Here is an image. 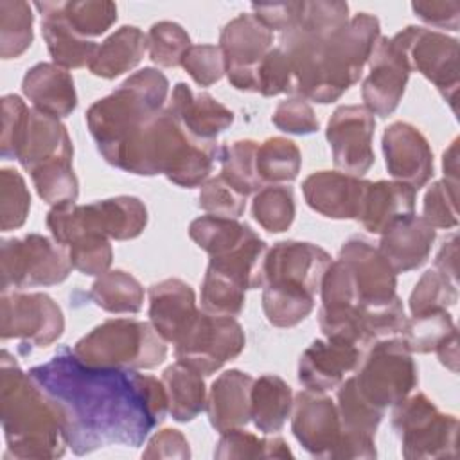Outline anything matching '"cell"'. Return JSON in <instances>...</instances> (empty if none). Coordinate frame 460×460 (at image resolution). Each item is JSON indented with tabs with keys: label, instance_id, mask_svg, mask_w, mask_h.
I'll return each mask as SVG.
<instances>
[{
	"label": "cell",
	"instance_id": "cell-1",
	"mask_svg": "<svg viewBox=\"0 0 460 460\" xmlns=\"http://www.w3.org/2000/svg\"><path fill=\"white\" fill-rule=\"evenodd\" d=\"M29 374L56 404L66 444L79 456L115 444L138 447L167 413L162 379L86 365L66 347Z\"/></svg>",
	"mask_w": 460,
	"mask_h": 460
},
{
	"label": "cell",
	"instance_id": "cell-2",
	"mask_svg": "<svg viewBox=\"0 0 460 460\" xmlns=\"http://www.w3.org/2000/svg\"><path fill=\"white\" fill-rule=\"evenodd\" d=\"M379 36V20L368 13L354 14L332 32L300 18L279 38L293 66L296 95L320 104L338 101L359 81Z\"/></svg>",
	"mask_w": 460,
	"mask_h": 460
},
{
	"label": "cell",
	"instance_id": "cell-3",
	"mask_svg": "<svg viewBox=\"0 0 460 460\" xmlns=\"http://www.w3.org/2000/svg\"><path fill=\"white\" fill-rule=\"evenodd\" d=\"M0 420L7 444L5 458L50 460L66 451L56 404L7 350L0 356Z\"/></svg>",
	"mask_w": 460,
	"mask_h": 460
},
{
	"label": "cell",
	"instance_id": "cell-4",
	"mask_svg": "<svg viewBox=\"0 0 460 460\" xmlns=\"http://www.w3.org/2000/svg\"><path fill=\"white\" fill-rule=\"evenodd\" d=\"M217 158V142L190 135L165 106L128 146L115 167L138 176L164 174L178 187L192 189L207 181Z\"/></svg>",
	"mask_w": 460,
	"mask_h": 460
},
{
	"label": "cell",
	"instance_id": "cell-5",
	"mask_svg": "<svg viewBox=\"0 0 460 460\" xmlns=\"http://www.w3.org/2000/svg\"><path fill=\"white\" fill-rule=\"evenodd\" d=\"M167 93L169 81L164 72L142 68L88 108L86 126L110 165L115 167L126 147L165 108Z\"/></svg>",
	"mask_w": 460,
	"mask_h": 460
},
{
	"label": "cell",
	"instance_id": "cell-6",
	"mask_svg": "<svg viewBox=\"0 0 460 460\" xmlns=\"http://www.w3.org/2000/svg\"><path fill=\"white\" fill-rule=\"evenodd\" d=\"M74 354L86 365L124 370H149L167 358L165 340L151 322L110 318L75 345Z\"/></svg>",
	"mask_w": 460,
	"mask_h": 460
},
{
	"label": "cell",
	"instance_id": "cell-7",
	"mask_svg": "<svg viewBox=\"0 0 460 460\" xmlns=\"http://www.w3.org/2000/svg\"><path fill=\"white\" fill-rule=\"evenodd\" d=\"M47 228L52 237L68 246L86 232L101 234L108 239L128 241L138 237L147 225V208L135 196H115L88 205L65 203L52 207L47 214Z\"/></svg>",
	"mask_w": 460,
	"mask_h": 460
},
{
	"label": "cell",
	"instance_id": "cell-8",
	"mask_svg": "<svg viewBox=\"0 0 460 460\" xmlns=\"http://www.w3.org/2000/svg\"><path fill=\"white\" fill-rule=\"evenodd\" d=\"M392 428L408 460L451 458L456 455L458 419L442 413L424 394H413L394 406Z\"/></svg>",
	"mask_w": 460,
	"mask_h": 460
},
{
	"label": "cell",
	"instance_id": "cell-9",
	"mask_svg": "<svg viewBox=\"0 0 460 460\" xmlns=\"http://www.w3.org/2000/svg\"><path fill=\"white\" fill-rule=\"evenodd\" d=\"M72 271L68 248L54 237L27 234L25 237L2 239L0 286L2 291L36 286H56Z\"/></svg>",
	"mask_w": 460,
	"mask_h": 460
},
{
	"label": "cell",
	"instance_id": "cell-10",
	"mask_svg": "<svg viewBox=\"0 0 460 460\" xmlns=\"http://www.w3.org/2000/svg\"><path fill=\"white\" fill-rule=\"evenodd\" d=\"M359 394L376 408L386 410L406 399L419 383L417 365L401 338L374 341L354 376Z\"/></svg>",
	"mask_w": 460,
	"mask_h": 460
},
{
	"label": "cell",
	"instance_id": "cell-11",
	"mask_svg": "<svg viewBox=\"0 0 460 460\" xmlns=\"http://www.w3.org/2000/svg\"><path fill=\"white\" fill-rule=\"evenodd\" d=\"M392 41L404 54L410 70H417L431 81L456 113L460 86L458 40L440 31L408 25L392 36Z\"/></svg>",
	"mask_w": 460,
	"mask_h": 460
},
{
	"label": "cell",
	"instance_id": "cell-12",
	"mask_svg": "<svg viewBox=\"0 0 460 460\" xmlns=\"http://www.w3.org/2000/svg\"><path fill=\"white\" fill-rule=\"evenodd\" d=\"M244 345L243 325L234 316L208 314L201 309L189 331L174 343V354L176 359L210 376L226 361L235 359Z\"/></svg>",
	"mask_w": 460,
	"mask_h": 460
},
{
	"label": "cell",
	"instance_id": "cell-13",
	"mask_svg": "<svg viewBox=\"0 0 460 460\" xmlns=\"http://www.w3.org/2000/svg\"><path fill=\"white\" fill-rule=\"evenodd\" d=\"M65 331L61 307L47 293L2 291L0 338L22 340L45 349L58 341Z\"/></svg>",
	"mask_w": 460,
	"mask_h": 460
},
{
	"label": "cell",
	"instance_id": "cell-14",
	"mask_svg": "<svg viewBox=\"0 0 460 460\" xmlns=\"http://www.w3.org/2000/svg\"><path fill=\"white\" fill-rule=\"evenodd\" d=\"M219 49L230 84L239 92L257 93V70L273 49V32L253 14L243 13L221 29Z\"/></svg>",
	"mask_w": 460,
	"mask_h": 460
},
{
	"label": "cell",
	"instance_id": "cell-15",
	"mask_svg": "<svg viewBox=\"0 0 460 460\" xmlns=\"http://www.w3.org/2000/svg\"><path fill=\"white\" fill-rule=\"evenodd\" d=\"M331 262V255L313 243L279 241L266 252L262 286L286 288L314 296Z\"/></svg>",
	"mask_w": 460,
	"mask_h": 460
},
{
	"label": "cell",
	"instance_id": "cell-16",
	"mask_svg": "<svg viewBox=\"0 0 460 460\" xmlns=\"http://www.w3.org/2000/svg\"><path fill=\"white\" fill-rule=\"evenodd\" d=\"M322 305L318 323L325 338L350 341L363 350L367 349L361 332V304L350 270L340 261H332L320 284Z\"/></svg>",
	"mask_w": 460,
	"mask_h": 460
},
{
	"label": "cell",
	"instance_id": "cell-17",
	"mask_svg": "<svg viewBox=\"0 0 460 460\" xmlns=\"http://www.w3.org/2000/svg\"><path fill=\"white\" fill-rule=\"evenodd\" d=\"M374 115L359 104L338 106L325 129L332 162L343 172L363 176L374 165Z\"/></svg>",
	"mask_w": 460,
	"mask_h": 460
},
{
	"label": "cell",
	"instance_id": "cell-18",
	"mask_svg": "<svg viewBox=\"0 0 460 460\" xmlns=\"http://www.w3.org/2000/svg\"><path fill=\"white\" fill-rule=\"evenodd\" d=\"M291 431L298 444L316 458H334L341 438L336 402L325 392L300 390L293 397Z\"/></svg>",
	"mask_w": 460,
	"mask_h": 460
},
{
	"label": "cell",
	"instance_id": "cell-19",
	"mask_svg": "<svg viewBox=\"0 0 460 460\" xmlns=\"http://www.w3.org/2000/svg\"><path fill=\"white\" fill-rule=\"evenodd\" d=\"M368 65L370 72L363 79L361 97L372 115L385 119L392 115L402 101L411 70L392 38L385 36H379L376 41Z\"/></svg>",
	"mask_w": 460,
	"mask_h": 460
},
{
	"label": "cell",
	"instance_id": "cell-20",
	"mask_svg": "<svg viewBox=\"0 0 460 460\" xmlns=\"http://www.w3.org/2000/svg\"><path fill=\"white\" fill-rule=\"evenodd\" d=\"M336 408L341 426V438L334 458H376V431L385 415L383 410L370 404L358 390L354 377L338 385Z\"/></svg>",
	"mask_w": 460,
	"mask_h": 460
},
{
	"label": "cell",
	"instance_id": "cell-21",
	"mask_svg": "<svg viewBox=\"0 0 460 460\" xmlns=\"http://www.w3.org/2000/svg\"><path fill=\"white\" fill-rule=\"evenodd\" d=\"M338 259L354 277L361 307L383 305L397 298V273L367 237L352 235L347 239Z\"/></svg>",
	"mask_w": 460,
	"mask_h": 460
},
{
	"label": "cell",
	"instance_id": "cell-22",
	"mask_svg": "<svg viewBox=\"0 0 460 460\" xmlns=\"http://www.w3.org/2000/svg\"><path fill=\"white\" fill-rule=\"evenodd\" d=\"M383 155L388 174L415 190L433 176V151L428 138L408 122H392L383 133Z\"/></svg>",
	"mask_w": 460,
	"mask_h": 460
},
{
	"label": "cell",
	"instance_id": "cell-23",
	"mask_svg": "<svg viewBox=\"0 0 460 460\" xmlns=\"http://www.w3.org/2000/svg\"><path fill=\"white\" fill-rule=\"evenodd\" d=\"M363 349L338 338L314 340L298 359V381L307 390L327 392L336 388L345 374L361 363Z\"/></svg>",
	"mask_w": 460,
	"mask_h": 460
},
{
	"label": "cell",
	"instance_id": "cell-24",
	"mask_svg": "<svg viewBox=\"0 0 460 460\" xmlns=\"http://www.w3.org/2000/svg\"><path fill=\"white\" fill-rule=\"evenodd\" d=\"M368 180L340 171H318L302 183L305 203L331 219H359Z\"/></svg>",
	"mask_w": 460,
	"mask_h": 460
},
{
	"label": "cell",
	"instance_id": "cell-25",
	"mask_svg": "<svg viewBox=\"0 0 460 460\" xmlns=\"http://www.w3.org/2000/svg\"><path fill=\"white\" fill-rule=\"evenodd\" d=\"M58 158H74V146L65 124L36 108H29L14 146V160L31 172Z\"/></svg>",
	"mask_w": 460,
	"mask_h": 460
},
{
	"label": "cell",
	"instance_id": "cell-26",
	"mask_svg": "<svg viewBox=\"0 0 460 460\" xmlns=\"http://www.w3.org/2000/svg\"><path fill=\"white\" fill-rule=\"evenodd\" d=\"M147 295L151 325L165 341L174 345L199 313L194 289L181 279H165L153 284Z\"/></svg>",
	"mask_w": 460,
	"mask_h": 460
},
{
	"label": "cell",
	"instance_id": "cell-27",
	"mask_svg": "<svg viewBox=\"0 0 460 460\" xmlns=\"http://www.w3.org/2000/svg\"><path fill=\"white\" fill-rule=\"evenodd\" d=\"M435 237L437 230L422 216L413 212L381 234L377 250L395 273H408L429 259Z\"/></svg>",
	"mask_w": 460,
	"mask_h": 460
},
{
	"label": "cell",
	"instance_id": "cell-28",
	"mask_svg": "<svg viewBox=\"0 0 460 460\" xmlns=\"http://www.w3.org/2000/svg\"><path fill=\"white\" fill-rule=\"evenodd\" d=\"M253 377L243 370L230 368L216 377L210 385L205 410L210 426L217 433L246 426L252 417V386Z\"/></svg>",
	"mask_w": 460,
	"mask_h": 460
},
{
	"label": "cell",
	"instance_id": "cell-29",
	"mask_svg": "<svg viewBox=\"0 0 460 460\" xmlns=\"http://www.w3.org/2000/svg\"><path fill=\"white\" fill-rule=\"evenodd\" d=\"M167 110L194 137L216 140L234 122V111L210 93H196L189 84L176 83Z\"/></svg>",
	"mask_w": 460,
	"mask_h": 460
},
{
	"label": "cell",
	"instance_id": "cell-30",
	"mask_svg": "<svg viewBox=\"0 0 460 460\" xmlns=\"http://www.w3.org/2000/svg\"><path fill=\"white\" fill-rule=\"evenodd\" d=\"M22 90L32 102V108L56 119L68 117L77 106V93L70 72L54 63L31 66L23 75Z\"/></svg>",
	"mask_w": 460,
	"mask_h": 460
},
{
	"label": "cell",
	"instance_id": "cell-31",
	"mask_svg": "<svg viewBox=\"0 0 460 460\" xmlns=\"http://www.w3.org/2000/svg\"><path fill=\"white\" fill-rule=\"evenodd\" d=\"M417 190L402 181H368L359 219L370 234H383L395 221L413 214Z\"/></svg>",
	"mask_w": 460,
	"mask_h": 460
},
{
	"label": "cell",
	"instance_id": "cell-32",
	"mask_svg": "<svg viewBox=\"0 0 460 460\" xmlns=\"http://www.w3.org/2000/svg\"><path fill=\"white\" fill-rule=\"evenodd\" d=\"M34 7L41 14V34L54 65L65 70L88 66L99 45L74 32L56 11L54 2H36Z\"/></svg>",
	"mask_w": 460,
	"mask_h": 460
},
{
	"label": "cell",
	"instance_id": "cell-33",
	"mask_svg": "<svg viewBox=\"0 0 460 460\" xmlns=\"http://www.w3.org/2000/svg\"><path fill=\"white\" fill-rule=\"evenodd\" d=\"M147 50V34L135 25H122L110 34L88 65L90 72L102 79H115L133 70Z\"/></svg>",
	"mask_w": 460,
	"mask_h": 460
},
{
	"label": "cell",
	"instance_id": "cell-34",
	"mask_svg": "<svg viewBox=\"0 0 460 460\" xmlns=\"http://www.w3.org/2000/svg\"><path fill=\"white\" fill-rule=\"evenodd\" d=\"M162 383L167 395V411L176 422H190L205 410L203 374L190 365L176 359L162 372Z\"/></svg>",
	"mask_w": 460,
	"mask_h": 460
},
{
	"label": "cell",
	"instance_id": "cell-35",
	"mask_svg": "<svg viewBox=\"0 0 460 460\" xmlns=\"http://www.w3.org/2000/svg\"><path fill=\"white\" fill-rule=\"evenodd\" d=\"M293 410L291 386L279 376L264 374L252 386V422L264 433H279Z\"/></svg>",
	"mask_w": 460,
	"mask_h": 460
},
{
	"label": "cell",
	"instance_id": "cell-36",
	"mask_svg": "<svg viewBox=\"0 0 460 460\" xmlns=\"http://www.w3.org/2000/svg\"><path fill=\"white\" fill-rule=\"evenodd\" d=\"M90 296L97 307L113 314H135L144 305L142 284L124 270H108L99 275Z\"/></svg>",
	"mask_w": 460,
	"mask_h": 460
},
{
	"label": "cell",
	"instance_id": "cell-37",
	"mask_svg": "<svg viewBox=\"0 0 460 460\" xmlns=\"http://www.w3.org/2000/svg\"><path fill=\"white\" fill-rule=\"evenodd\" d=\"M253 230L232 217L199 216L189 225L190 239L210 257H221L243 244Z\"/></svg>",
	"mask_w": 460,
	"mask_h": 460
},
{
	"label": "cell",
	"instance_id": "cell-38",
	"mask_svg": "<svg viewBox=\"0 0 460 460\" xmlns=\"http://www.w3.org/2000/svg\"><path fill=\"white\" fill-rule=\"evenodd\" d=\"M257 174L262 185L293 181L302 167L298 146L284 137H270L257 147Z\"/></svg>",
	"mask_w": 460,
	"mask_h": 460
},
{
	"label": "cell",
	"instance_id": "cell-39",
	"mask_svg": "<svg viewBox=\"0 0 460 460\" xmlns=\"http://www.w3.org/2000/svg\"><path fill=\"white\" fill-rule=\"evenodd\" d=\"M257 147L255 140H235L219 147L221 176L244 198L259 192L264 185L257 174Z\"/></svg>",
	"mask_w": 460,
	"mask_h": 460
},
{
	"label": "cell",
	"instance_id": "cell-40",
	"mask_svg": "<svg viewBox=\"0 0 460 460\" xmlns=\"http://www.w3.org/2000/svg\"><path fill=\"white\" fill-rule=\"evenodd\" d=\"M456 331L447 309H433L406 318L401 340L411 354L435 352L437 347Z\"/></svg>",
	"mask_w": 460,
	"mask_h": 460
},
{
	"label": "cell",
	"instance_id": "cell-41",
	"mask_svg": "<svg viewBox=\"0 0 460 460\" xmlns=\"http://www.w3.org/2000/svg\"><path fill=\"white\" fill-rule=\"evenodd\" d=\"M34 14L27 2H0V58L16 59L32 43Z\"/></svg>",
	"mask_w": 460,
	"mask_h": 460
},
{
	"label": "cell",
	"instance_id": "cell-42",
	"mask_svg": "<svg viewBox=\"0 0 460 460\" xmlns=\"http://www.w3.org/2000/svg\"><path fill=\"white\" fill-rule=\"evenodd\" d=\"M214 458H293V453L282 437L259 438L243 428H234L221 433Z\"/></svg>",
	"mask_w": 460,
	"mask_h": 460
},
{
	"label": "cell",
	"instance_id": "cell-43",
	"mask_svg": "<svg viewBox=\"0 0 460 460\" xmlns=\"http://www.w3.org/2000/svg\"><path fill=\"white\" fill-rule=\"evenodd\" d=\"M66 25L81 38L92 40L104 34L117 22V5L106 0L54 2Z\"/></svg>",
	"mask_w": 460,
	"mask_h": 460
},
{
	"label": "cell",
	"instance_id": "cell-44",
	"mask_svg": "<svg viewBox=\"0 0 460 460\" xmlns=\"http://www.w3.org/2000/svg\"><path fill=\"white\" fill-rule=\"evenodd\" d=\"M29 174L38 196L50 207L77 201L79 181L74 172L72 160L58 158L36 167Z\"/></svg>",
	"mask_w": 460,
	"mask_h": 460
},
{
	"label": "cell",
	"instance_id": "cell-45",
	"mask_svg": "<svg viewBox=\"0 0 460 460\" xmlns=\"http://www.w3.org/2000/svg\"><path fill=\"white\" fill-rule=\"evenodd\" d=\"M295 212L293 189L282 183L264 185L252 201L253 219L271 234L286 232L295 219Z\"/></svg>",
	"mask_w": 460,
	"mask_h": 460
},
{
	"label": "cell",
	"instance_id": "cell-46",
	"mask_svg": "<svg viewBox=\"0 0 460 460\" xmlns=\"http://www.w3.org/2000/svg\"><path fill=\"white\" fill-rule=\"evenodd\" d=\"M314 309V296L277 286H262V311L266 320L282 329L304 322Z\"/></svg>",
	"mask_w": 460,
	"mask_h": 460
},
{
	"label": "cell",
	"instance_id": "cell-47",
	"mask_svg": "<svg viewBox=\"0 0 460 460\" xmlns=\"http://www.w3.org/2000/svg\"><path fill=\"white\" fill-rule=\"evenodd\" d=\"M246 289L230 277L207 266L201 284V309L217 316H237L244 307Z\"/></svg>",
	"mask_w": 460,
	"mask_h": 460
},
{
	"label": "cell",
	"instance_id": "cell-48",
	"mask_svg": "<svg viewBox=\"0 0 460 460\" xmlns=\"http://www.w3.org/2000/svg\"><path fill=\"white\" fill-rule=\"evenodd\" d=\"M192 45L187 31L176 22H156L147 32L149 58L158 66H180L185 52Z\"/></svg>",
	"mask_w": 460,
	"mask_h": 460
},
{
	"label": "cell",
	"instance_id": "cell-49",
	"mask_svg": "<svg viewBox=\"0 0 460 460\" xmlns=\"http://www.w3.org/2000/svg\"><path fill=\"white\" fill-rule=\"evenodd\" d=\"M458 300V284L440 273L438 270H428L417 280L408 307L411 314L433 311V309H449Z\"/></svg>",
	"mask_w": 460,
	"mask_h": 460
},
{
	"label": "cell",
	"instance_id": "cell-50",
	"mask_svg": "<svg viewBox=\"0 0 460 460\" xmlns=\"http://www.w3.org/2000/svg\"><path fill=\"white\" fill-rule=\"evenodd\" d=\"M31 210V194L23 176L16 169L0 171V228L2 232L20 228Z\"/></svg>",
	"mask_w": 460,
	"mask_h": 460
},
{
	"label": "cell",
	"instance_id": "cell-51",
	"mask_svg": "<svg viewBox=\"0 0 460 460\" xmlns=\"http://www.w3.org/2000/svg\"><path fill=\"white\" fill-rule=\"evenodd\" d=\"M66 248L72 268L83 275L99 277L106 273L111 266L113 250L110 239L101 234L86 232L75 237Z\"/></svg>",
	"mask_w": 460,
	"mask_h": 460
},
{
	"label": "cell",
	"instance_id": "cell-52",
	"mask_svg": "<svg viewBox=\"0 0 460 460\" xmlns=\"http://www.w3.org/2000/svg\"><path fill=\"white\" fill-rule=\"evenodd\" d=\"M257 93L273 97L280 93L296 95V83L291 61L280 47H273L257 70Z\"/></svg>",
	"mask_w": 460,
	"mask_h": 460
},
{
	"label": "cell",
	"instance_id": "cell-53",
	"mask_svg": "<svg viewBox=\"0 0 460 460\" xmlns=\"http://www.w3.org/2000/svg\"><path fill=\"white\" fill-rule=\"evenodd\" d=\"M458 183L447 180L435 181L424 194L422 217L437 230H449L458 225Z\"/></svg>",
	"mask_w": 460,
	"mask_h": 460
},
{
	"label": "cell",
	"instance_id": "cell-54",
	"mask_svg": "<svg viewBox=\"0 0 460 460\" xmlns=\"http://www.w3.org/2000/svg\"><path fill=\"white\" fill-rule=\"evenodd\" d=\"M198 205H199L201 210H205L210 216L237 219L244 214L246 198L243 194H239L219 174V176L208 178L201 185L199 196H198Z\"/></svg>",
	"mask_w": 460,
	"mask_h": 460
},
{
	"label": "cell",
	"instance_id": "cell-55",
	"mask_svg": "<svg viewBox=\"0 0 460 460\" xmlns=\"http://www.w3.org/2000/svg\"><path fill=\"white\" fill-rule=\"evenodd\" d=\"M181 66L199 86H212L225 75V59L219 45H192L185 52Z\"/></svg>",
	"mask_w": 460,
	"mask_h": 460
},
{
	"label": "cell",
	"instance_id": "cell-56",
	"mask_svg": "<svg viewBox=\"0 0 460 460\" xmlns=\"http://www.w3.org/2000/svg\"><path fill=\"white\" fill-rule=\"evenodd\" d=\"M271 122L284 133L291 135H311L318 131L320 122L313 106L300 95L280 101L273 111Z\"/></svg>",
	"mask_w": 460,
	"mask_h": 460
},
{
	"label": "cell",
	"instance_id": "cell-57",
	"mask_svg": "<svg viewBox=\"0 0 460 460\" xmlns=\"http://www.w3.org/2000/svg\"><path fill=\"white\" fill-rule=\"evenodd\" d=\"M27 104L18 95L2 97V135H0V155L2 158H14V146L27 117Z\"/></svg>",
	"mask_w": 460,
	"mask_h": 460
},
{
	"label": "cell",
	"instance_id": "cell-58",
	"mask_svg": "<svg viewBox=\"0 0 460 460\" xmlns=\"http://www.w3.org/2000/svg\"><path fill=\"white\" fill-rule=\"evenodd\" d=\"M304 11V2H273L252 4V14L271 32H284L296 25Z\"/></svg>",
	"mask_w": 460,
	"mask_h": 460
},
{
	"label": "cell",
	"instance_id": "cell-59",
	"mask_svg": "<svg viewBox=\"0 0 460 460\" xmlns=\"http://www.w3.org/2000/svg\"><path fill=\"white\" fill-rule=\"evenodd\" d=\"M142 458H190V447L185 438V435L178 429L165 428L156 431L149 442L147 447L142 453Z\"/></svg>",
	"mask_w": 460,
	"mask_h": 460
},
{
	"label": "cell",
	"instance_id": "cell-60",
	"mask_svg": "<svg viewBox=\"0 0 460 460\" xmlns=\"http://www.w3.org/2000/svg\"><path fill=\"white\" fill-rule=\"evenodd\" d=\"M413 13L428 25L447 29V31H458L460 25V4L451 2H429L420 0L411 4Z\"/></svg>",
	"mask_w": 460,
	"mask_h": 460
},
{
	"label": "cell",
	"instance_id": "cell-61",
	"mask_svg": "<svg viewBox=\"0 0 460 460\" xmlns=\"http://www.w3.org/2000/svg\"><path fill=\"white\" fill-rule=\"evenodd\" d=\"M458 239L453 234L449 239L444 241L440 246L437 257H435V270L449 277L451 280L456 282V255H458Z\"/></svg>",
	"mask_w": 460,
	"mask_h": 460
},
{
	"label": "cell",
	"instance_id": "cell-62",
	"mask_svg": "<svg viewBox=\"0 0 460 460\" xmlns=\"http://www.w3.org/2000/svg\"><path fill=\"white\" fill-rule=\"evenodd\" d=\"M437 356L440 363L449 368L451 372L458 370V331L449 334L438 347H437Z\"/></svg>",
	"mask_w": 460,
	"mask_h": 460
},
{
	"label": "cell",
	"instance_id": "cell-63",
	"mask_svg": "<svg viewBox=\"0 0 460 460\" xmlns=\"http://www.w3.org/2000/svg\"><path fill=\"white\" fill-rule=\"evenodd\" d=\"M442 169L444 180L451 183H458V138H455L449 147L442 155Z\"/></svg>",
	"mask_w": 460,
	"mask_h": 460
}]
</instances>
